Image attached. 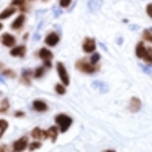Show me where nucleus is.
<instances>
[{
  "label": "nucleus",
  "mask_w": 152,
  "mask_h": 152,
  "mask_svg": "<svg viewBox=\"0 0 152 152\" xmlns=\"http://www.w3.org/2000/svg\"><path fill=\"white\" fill-rule=\"evenodd\" d=\"M139 66L141 68V70L143 71V72L148 75H152V67L151 65L146 66L142 64H140Z\"/></svg>",
  "instance_id": "4be33fe9"
},
{
  "label": "nucleus",
  "mask_w": 152,
  "mask_h": 152,
  "mask_svg": "<svg viewBox=\"0 0 152 152\" xmlns=\"http://www.w3.org/2000/svg\"><path fill=\"white\" fill-rule=\"evenodd\" d=\"M45 69L44 67H39L35 70V72L34 74V76L36 78H39L42 77L45 73Z\"/></svg>",
  "instance_id": "b1692460"
},
{
  "label": "nucleus",
  "mask_w": 152,
  "mask_h": 152,
  "mask_svg": "<svg viewBox=\"0 0 152 152\" xmlns=\"http://www.w3.org/2000/svg\"><path fill=\"white\" fill-rule=\"evenodd\" d=\"M104 3V0H89L88 7L91 12H97L101 9Z\"/></svg>",
  "instance_id": "1a4fd4ad"
},
{
  "label": "nucleus",
  "mask_w": 152,
  "mask_h": 152,
  "mask_svg": "<svg viewBox=\"0 0 152 152\" xmlns=\"http://www.w3.org/2000/svg\"><path fill=\"white\" fill-rule=\"evenodd\" d=\"M55 121L60 127V132L62 133L66 132L73 123L72 119L64 114H60L57 115Z\"/></svg>",
  "instance_id": "7ed1b4c3"
},
{
  "label": "nucleus",
  "mask_w": 152,
  "mask_h": 152,
  "mask_svg": "<svg viewBox=\"0 0 152 152\" xmlns=\"http://www.w3.org/2000/svg\"><path fill=\"white\" fill-rule=\"evenodd\" d=\"M2 67H3V65L1 63H0V69H1Z\"/></svg>",
  "instance_id": "58836bf2"
},
{
  "label": "nucleus",
  "mask_w": 152,
  "mask_h": 152,
  "mask_svg": "<svg viewBox=\"0 0 152 152\" xmlns=\"http://www.w3.org/2000/svg\"><path fill=\"white\" fill-rule=\"evenodd\" d=\"M124 40L121 37H120V38H118L117 40V43L118 45H121L122 44Z\"/></svg>",
  "instance_id": "e433bc0d"
},
{
  "label": "nucleus",
  "mask_w": 152,
  "mask_h": 152,
  "mask_svg": "<svg viewBox=\"0 0 152 152\" xmlns=\"http://www.w3.org/2000/svg\"><path fill=\"white\" fill-rule=\"evenodd\" d=\"M2 28H3V25L1 23H0V30H1Z\"/></svg>",
  "instance_id": "4c0bfd02"
},
{
  "label": "nucleus",
  "mask_w": 152,
  "mask_h": 152,
  "mask_svg": "<svg viewBox=\"0 0 152 152\" xmlns=\"http://www.w3.org/2000/svg\"><path fill=\"white\" fill-rule=\"evenodd\" d=\"M139 28V26L138 25H130L129 26V28L130 30L133 31L138 30Z\"/></svg>",
  "instance_id": "473e14b6"
},
{
  "label": "nucleus",
  "mask_w": 152,
  "mask_h": 152,
  "mask_svg": "<svg viewBox=\"0 0 152 152\" xmlns=\"http://www.w3.org/2000/svg\"><path fill=\"white\" fill-rule=\"evenodd\" d=\"M55 90H56L57 93L59 95H64L66 92V90L65 88L64 87V86L59 83H58L56 85V87H55Z\"/></svg>",
  "instance_id": "5701e85b"
},
{
  "label": "nucleus",
  "mask_w": 152,
  "mask_h": 152,
  "mask_svg": "<svg viewBox=\"0 0 152 152\" xmlns=\"http://www.w3.org/2000/svg\"><path fill=\"white\" fill-rule=\"evenodd\" d=\"M31 136L33 138L38 140H45L48 137L47 131L42 130L38 127L32 130Z\"/></svg>",
  "instance_id": "9d476101"
},
{
  "label": "nucleus",
  "mask_w": 152,
  "mask_h": 152,
  "mask_svg": "<svg viewBox=\"0 0 152 152\" xmlns=\"http://www.w3.org/2000/svg\"><path fill=\"white\" fill-rule=\"evenodd\" d=\"M75 67L80 72L87 74H93L99 71L100 66L96 65H92L86 60H79L75 63Z\"/></svg>",
  "instance_id": "f03ea898"
},
{
  "label": "nucleus",
  "mask_w": 152,
  "mask_h": 152,
  "mask_svg": "<svg viewBox=\"0 0 152 152\" xmlns=\"http://www.w3.org/2000/svg\"><path fill=\"white\" fill-rule=\"evenodd\" d=\"M42 146V144L40 142H34L31 143L29 146V149L31 151H33L36 149L40 148Z\"/></svg>",
  "instance_id": "cd10ccee"
},
{
  "label": "nucleus",
  "mask_w": 152,
  "mask_h": 152,
  "mask_svg": "<svg viewBox=\"0 0 152 152\" xmlns=\"http://www.w3.org/2000/svg\"><path fill=\"white\" fill-rule=\"evenodd\" d=\"M31 72L30 70H25L23 73V81L25 84H30L31 83Z\"/></svg>",
  "instance_id": "6ab92c4d"
},
{
  "label": "nucleus",
  "mask_w": 152,
  "mask_h": 152,
  "mask_svg": "<svg viewBox=\"0 0 152 152\" xmlns=\"http://www.w3.org/2000/svg\"><path fill=\"white\" fill-rule=\"evenodd\" d=\"M39 56L44 61L51 60L54 56L50 50L46 48H42L39 52Z\"/></svg>",
  "instance_id": "4468645a"
},
{
  "label": "nucleus",
  "mask_w": 152,
  "mask_h": 152,
  "mask_svg": "<svg viewBox=\"0 0 152 152\" xmlns=\"http://www.w3.org/2000/svg\"><path fill=\"white\" fill-rule=\"evenodd\" d=\"M152 3H150L147 7L146 12L150 18H152Z\"/></svg>",
  "instance_id": "7c9ffc66"
},
{
  "label": "nucleus",
  "mask_w": 152,
  "mask_h": 152,
  "mask_svg": "<svg viewBox=\"0 0 152 152\" xmlns=\"http://www.w3.org/2000/svg\"><path fill=\"white\" fill-rule=\"evenodd\" d=\"M2 42L3 45L10 48L15 44L16 40L13 35L9 33H5L2 36Z\"/></svg>",
  "instance_id": "9b49d317"
},
{
  "label": "nucleus",
  "mask_w": 152,
  "mask_h": 152,
  "mask_svg": "<svg viewBox=\"0 0 152 152\" xmlns=\"http://www.w3.org/2000/svg\"><path fill=\"white\" fill-rule=\"evenodd\" d=\"M48 137H49L53 143H55L58 136V128L55 126H51L47 131Z\"/></svg>",
  "instance_id": "dca6fc26"
},
{
  "label": "nucleus",
  "mask_w": 152,
  "mask_h": 152,
  "mask_svg": "<svg viewBox=\"0 0 152 152\" xmlns=\"http://www.w3.org/2000/svg\"><path fill=\"white\" fill-rule=\"evenodd\" d=\"M45 42L47 45L50 47H54L59 42V38L58 35L55 33L50 34L45 39Z\"/></svg>",
  "instance_id": "f8f14e48"
},
{
  "label": "nucleus",
  "mask_w": 152,
  "mask_h": 152,
  "mask_svg": "<svg viewBox=\"0 0 152 152\" xmlns=\"http://www.w3.org/2000/svg\"><path fill=\"white\" fill-rule=\"evenodd\" d=\"M28 141V138L26 136L20 138L14 143L13 145L14 150L16 151H22L25 150L27 147Z\"/></svg>",
  "instance_id": "0eeeda50"
},
{
  "label": "nucleus",
  "mask_w": 152,
  "mask_h": 152,
  "mask_svg": "<svg viewBox=\"0 0 152 152\" xmlns=\"http://www.w3.org/2000/svg\"><path fill=\"white\" fill-rule=\"evenodd\" d=\"M141 101L138 98L133 97L131 99L129 105V109L132 113L138 112L141 108Z\"/></svg>",
  "instance_id": "6e6552de"
},
{
  "label": "nucleus",
  "mask_w": 152,
  "mask_h": 152,
  "mask_svg": "<svg viewBox=\"0 0 152 152\" xmlns=\"http://www.w3.org/2000/svg\"><path fill=\"white\" fill-rule=\"evenodd\" d=\"M3 74L7 77L10 78H15L16 76V74L13 70L10 69H6L3 72Z\"/></svg>",
  "instance_id": "a878e982"
},
{
  "label": "nucleus",
  "mask_w": 152,
  "mask_h": 152,
  "mask_svg": "<svg viewBox=\"0 0 152 152\" xmlns=\"http://www.w3.org/2000/svg\"><path fill=\"white\" fill-rule=\"evenodd\" d=\"M33 107L34 109L39 112H44L48 109V105L41 100L34 101L33 102Z\"/></svg>",
  "instance_id": "2eb2a0df"
},
{
  "label": "nucleus",
  "mask_w": 152,
  "mask_h": 152,
  "mask_svg": "<svg viewBox=\"0 0 152 152\" xmlns=\"http://www.w3.org/2000/svg\"><path fill=\"white\" fill-rule=\"evenodd\" d=\"M136 55L138 58H143L144 61L148 64H152V48H149L146 49L143 42H140L137 45L136 48Z\"/></svg>",
  "instance_id": "f257e3e1"
},
{
  "label": "nucleus",
  "mask_w": 152,
  "mask_h": 152,
  "mask_svg": "<svg viewBox=\"0 0 152 152\" xmlns=\"http://www.w3.org/2000/svg\"><path fill=\"white\" fill-rule=\"evenodd\" d=\"M25 20V17L24 15H20L17 18L12 24V28L15 30L20 29L23 25Z\"/></svg>",
  "instance_id": "f3484780"
},
{
  "label": "nucleus",
  "mask_w": 152,
  "mask_h": 152,
  "mask_svg": "<svg viewBox=\"0 0 152 152\" xmlns=\"http://www.w3.org/2000/svg\"><path fill=\"white\" fill-rule=\"evenodd\" d=\"M99 47H100L101 49L103 50L104 51H105V52H107V48L106 46L104 44V43L102 42H99Z\"/></svg>",
  "instance_id": "f704fd0d"
},
{
  "label": "nucleus",
  "mask_w": 152,
  "mask_h": 152,
  "mask_svg": "<svg viewBox=\"0 0 152 152\" xmlns=\"http://www.w3.org/2000/svg\"><path fill=\"white\" fill-rule=\"evenodd\" d=\"M56 67L60 80L65 86H68L70 84V79L64 64L61 62H58Z\"/></svg>",
  "instance_id": "20e7f679"
},
{
  "label": "nucleus",
  "mask_w": 152,
  "mask_h": 152,
  "mask_svg": "<svg viewBox=\"0 0 152 152\" xmlns=\"http://www.w3.org/2000/svg\"><path fill=\"white\" fill-rule=\"evenodd\" d=\"M26 48L25 46H21L16 47L10 51V54L14 57H23L25 55Z\"/></svg>",
  "instance_id": "ddd939ff"
},
{
  "label": "nucleus",
  "mask_w": 152,
  "mask_h": 152,
  "mask_svg": "<svg viewBox=\"0 0 152 152\" xmlns=\"http://www.w3.org/2000/svg\"><path fill=\"white\" fill-rule=\"evenodd\" d=\"M95 40L89 38H86L83 45V51L87 53H91L96 50Z\"/></svg>",
  "instance_id": "423d86ee"
},
{
  "label": "nucleus",
  "mask_w": 152,
  "mask_h": 152,
  "mask_svg": "<svg viewBox=\"0 0 152 152\" xmlns=\"http://www.w3.org/2000/svg\"><path fill=\"white\" fill-rule=\"evenodd\" d=\"M15 115L16 117H22V116H23L24 115V113H23V112H20L19 111V112H17Z\"/></svg>",
  "instance_id": "c9c22d12"
},
{
  "label": "nucleus",
  "mask_w": 152,
  "mask_h": 152,
  "mask_svg": "<svg viewBox=\"0 0 152 152\" xmlns=\"http://www.w3.org/2000/svg\"><path fill=\"white\" fill-rule=\"evenodd\" d=\"M92 88L98 91L101 94H106L109 91L108 85L104 82L96 80L93 81L91 83Z\"/></svg>",
  "instance_id": "39448f33"
},
{
  "label": "nucleus",
  "mask_w": 152,
  "mask_h": 152,
  "mask_svg": "<svg viewBox=\"0 0 152 152\" xmlns=\"http://www.w3.org/2000/svg\"><path fill=\"white\" fill-rule=\"evenodd\" d=\"M72 1V0H60V5L63 7H69Z\"/></svg>",
  "instance_id": "c85d7f7f"
},
{
  "label": "nucleus",
  "mask_w": 152,
  "mask_h": 152,
  "mask_svg": "<svg viewBox=\"0 0 152 152\" xmlns=\"http://www.w3.org/2000/svg\"><path fill=\"white\" fill-rule=\"evenodd\" d=\"M16 10L13 7L6 9L0 14V19L4 20L9 18L15 13Z\"/></svg>",
  "instance_id": "a211bd4d"
},
{
  "label": "nucleus",
  "mask_w": 152,
  "mask_h": 152,
  "mask_svg": "<svg viewBox=\"0 0 152 152\" xmlns=\"http://www.w3.org/2000/svg\"><path fill=\"white\" fill-rule=\"evenodd\" d=\"M44 65L46 67L48 68H51L52 67V63H51L50 60H47L44 61Z\"/></svg>",
  "instance_id": "72a5a7b5"
},
{
  "label": "nucleus",
  "mask_w": 152,
  "mask_h": 152,
  "mask_svg": "<svg viewBox=\"0 0 152 152\" xmlns=\"http://www.w3.org/2000/svg\"><path fill=\"white\" fill-rule=\"evenodd\" d=\"M8 123L5 120H0V138L8 127Z\"/></svg>",
  "instance_id": "aec40b11"
},
{
  "label": "nucleus",
  "mask_w": 152,
  "mask_h": 152,
  "mask_svg": "<svg viewBox=\"0 0 152 152\" xmlns=\"http://www.w3.org/2000/svg\"><path fill=\"white\" fill-rule=\"evenodd\" d=\"M100 58V56L99 54L97 53H95L91 57L90 63L92 65H96Z\"/></svg>",
  "instance_id": "bb28decb"
},
{
  "label": "nucleus",
  "mask_w": 152,
  "mask_h": 152,
  "mask_svg": "<svg viewBox=\"0 0 152 152\" xmlns=\"http://www.w3.org/2000/svg\"><path fill=\"white\" fill-rule=\"evenodd\" d=\"M25 2V0H13L12 4L15 6H22Z\"/></svg>",
  "instance_id": "c756f323"
},
{
  "label": "nucleus",
  "mask_w": 152,
  "mask_h": 152,
  "mask_svg": "<svg viewBox=\"0 0 152 152\" xmlns=\"http://www.w3.org/2000/svg\"><path fill=\"white\" fill-rule=\"evenodd\" d=\"M10 104L7 99H5L1 103V107H0V112L3 113L7 111L9 108Z\"/></svg>",
  "instance_id": "393cba45"
},
{
  "label": "nucleus",
  "mask_w": 152,
  "mask_h": 152,
  "mask_svg": "<svg viewBox=\"0 0 152 152\" xmlns=\"http://www.w3.org/2000/svg\"><path fill=\"white\" fill-rule=\"evenodd\" d=\"M54 12H55V15L56 16V17H58L61 14H62L63 12L62 10H61L60 9L56 8L55 9Z\"/></svg>",
  "instance_id": "2f4dec72"
},
{
  "label": "nucleus",
  "mask_w": 152,
  "mask_h": 152,
  "mask_svg": "<svg viewBox=\"0 0 152 152\" xmlns=\"http://www.w3.org/2000/svg\"><path fill=\"white\" fill-rule=\"evenodd\" d=\"M143 38L146 41L152 42V35L151 31L148 29H145L143 32Z\"/></svg>",
  "instance_id": "412c9836"
}]
</instances>
